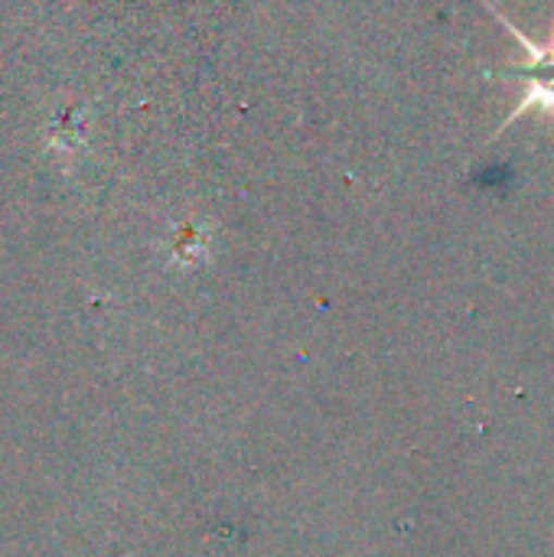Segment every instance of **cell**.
I'll list each match as a JSON object with an SVG mask.
<instances>
[{
    "label": "cell",
    "instance_id": "6da1fadb",
    "mask_svg": "<svg viewBox=\"0 0 554 557\" xmlns=\"http://www.w3.org/2000/svg\"><path fill=\"white\" fill-rule=\"evenodd\" d=\"M529 111H539V114H554V75H532L529 82V91L522 95V101L513 108L509 121L529 114ZM506 121V124H509Z\"/></svg>",
    "mask_w": 554,
    "mask_h": 557
}]
</instances>
